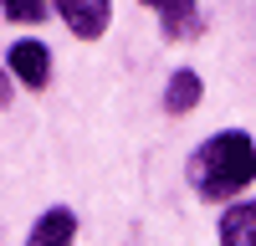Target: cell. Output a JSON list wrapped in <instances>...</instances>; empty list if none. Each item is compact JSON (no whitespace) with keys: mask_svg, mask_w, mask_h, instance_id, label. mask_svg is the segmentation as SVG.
Masks as SVG:
<instances>
[{"mask_svg":"<svg viewBox=\"0 0 256 246\" xmlns=\"http://www.w3.org/2000/svg\"><path fill=\"white\" fill-rule=\"evenodd\" d=\"M184 174H190V190L200 200H210V205L246 195V184L256 180V138L241 134V128H226L216 138H205L190 154Z\"/></svg>","mask_w":256,"mask_h":246,"instance_id":"1","label":"cell"},{"mask_svg":"<svg viewBox=\"0 0 256 246\" xmlns=\"http://www.w3.org/2000/svg\"><path fill=\"white\" fill-rule=\"evenodd\" d=\"M6 72L20 82V88H46L52 82V52H46V41H36V36H26V41H16V46L6 52Z\"/></svg>","mask_w":256,"mask_h":246,"instance_id":"2","label":"cell"},{"mask_svg":"<svg viewBox=\"0 0 256 246\" xmlns=\"http://www.w3.org/2000/svg\"><path fill=\"white\" fill-rule=\"evenodd\" d=\"M138 6H148L159 16L164 41H195V36H205V16H200L195 0H138Z\"/></svg>","mask_w":256,"mask_h":246,"instance_id":"3","label":"cell"},{"mask_svg":"<svg viewBox=\"0 0 256 246\" xmlns=\"http://www.w3.org/2000/svg\"><path fill=\"white\" fill-rule=\"evenodd\" d=\"M52 6H56V16L67 20V31L77 41H98L113 20V0H52Z\"/></svg>","mask_w":256,"mask_h":246,"instance_id":"4","label":"cell"},{"mask_svg":"<svg viewBox=\"0 0 256 246\" xmlns=\"http://www.w3.org/2000/svg\"><path fill=\"white\" fill-rule=\"evenodd\" d=\"M26 246H77V216L67 210V205H52V210L31 226Z\"/></svg>","mask_w":256,"mask_h":246,"instance_id":"5","label":"cell"},{"mask_svg":"<svg viewBox=\"0 0 256 246\" xmlns=\"http://www.w3.org/2000/svg\"><path fill=\"white\" fill-rule=\"evenodd\" d=\"M220 246H256V200H241L220 216Z\"/></svg>","mask_w":256,"mask_h":246,"instance_id":"6","label":"cell"},{"mask_svg":"<svg viewBox=\"0 0 256 246\" xmlns=\"http://www.w3.org/2000/svg\"><path fill=\"white\" fill-rule=\"evenodd\" d=\"M200 98H205V82H200V72H190V67H180L174 77L164 82V113H174V118L190 113Z\"/></svg>","mask_w":256,"mask_h":246,"instance_id":"7","label":"cell"},{"mask_svg":"<svg viewBox=\"0 0 256 246\" xmlns=\"http://www.w3.org/2000/svg\"><path fill=\"white\" fill-rule=\"evenodd\" d=\"M0 10L20 26H36V20H46V0H0Z\"/></svg>","mask_w":256,"mask_h":246,"instance_id":"8","label":"cell"},{"mask_svg":"<svg viewBox=\"0 0 256 246\" xmlns=\"http://www.w3.org/2000/svg\"><path fill=\"white\" fill-rule=\"evenodd\" d=\"M10 92H16L10 88V72H0V108H10Z\"/></svg>","mask_w":256,"mask_h":246,"instance_id":"9","label":"cell"}]
</instances>
